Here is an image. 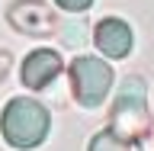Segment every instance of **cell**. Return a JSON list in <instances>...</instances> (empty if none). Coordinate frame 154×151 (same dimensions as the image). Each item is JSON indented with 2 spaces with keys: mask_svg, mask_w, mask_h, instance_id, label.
<instances>
[{
  "mask_svg": "<svg viewBox=\"0 0 154 151\" xmlns=\"http://www.w3.org/2000/svg\"><path fill=\"white\" fill-rule=\"evenodd\" d=\"M7 23L23 36H35L45 39L58 29V16L55 10L48 7L45 0H16L13 7L7 10Z\"/></svg>",
  "mask_w": 154,
  "mask_h": 151,
  "instance_id": "277c9868",
  "label": "cell"
},
{
  "mask_svg": "<svg viewBox=\"0 0 154 151\" xmlns=\"http://www.w3.org/2000/svg\"><path fill=\"white\" fill-rule=\"evenodd\" d=\"M93 45L100 48L103 58H125L132 52L135 39H132L128 23H122L119 16H106V19H100L96 29H93Z\"/></svg>",
  "mask_w": 154,
  "mask_h": 151,
  "instance_id": "8992f818",
  "label": "cell"
},
{
  "mask_svg": "<svg viewBox=\"0 0 154 151\" xmlns=\"http://www.w3.org/2000/svg\"><path fill=\"white\" fill-rule=\"evenodd\" d=\"M64 71V61L58 52L51 48H35V52H29L23 68H19V80L26 90H45L58 74Z\"/></svg>",
  "mask_w": 154,
  "mask_h": 151,
  "instance_id": "5b68a950",
  "label": "cell"
},
{
  "mask_svg": "<svg viewBox=\"0 0 154 151\" xmlns=\"http://www.w3.org/2000/svg\"><path fill=\"white\" fill-rule=\"evenodd\" d=\"M87 151H141V142H128V138H119L109 129H103L90 138Z\"/></svg>",
  "mask_w": 154,
  "mask_h": 151,
  "instance_id": "52a82bcc",
  "label": "cell"
},
{
  "mask_svg": "<svg viewBox=\"0 0 154 151\" xmlns=\"http://www.w3.org/2000/svg\"><path fill=\"white\" fill-rule=\"evenodd\" d=\"M61 10H67V13H84V10H90V3L93 0H55Z\"/></svg>",
  "mask_w": 154,
  "mask_h": 151,
  "instance_id": "ba28073f",
  "label": "cell"
},
{
  "mask_svg": "<svg viewBox=\"0 0 154 151\" xmlns=\"http://www.w3.org/2000/svg\"><path fill=\"white\" fill-rule=\"evenodd\" d=\"M10 64H13V58H10V52H0V80L10 74Z\"/></svg>",
  "mask_w": 154,
  "mask_h": 151,
  "instance_id": "9c48e42d",
  "label": "cell"
},
{
  "mask_svg": "<svg viewBox=\"0 0 154 151\" xmlns=\"http://www.w3.org/2000/svg\"><path fill=\"white\" fill-rule=\"evenodd\" d=\"M109 132L128 142H141L151 132V109H148V87L138 74H128L109 106Z\"/></svg>",
  "mask_w": 154,
  "mask_h": 151,
  "instance_id": "7a4b0ae2",
  "label": "cell"
},
{
  "mask_svg": "<svg viewBox=\"0 0 154 151\" xmlns=\"http://www.w3.org/2000/svg\"><path fill=\"white\" fill-rule=\"evenodd\" d=\"M48 129H51V116L32 96H13L0 113V132L10 148L19 151L38 148L48 138Z\"/></svg>",
  "mask_w": 154,
  "mask_h": 151,
  "instance_id": "6da1fadb",
  "label": "cell"
},
{
  "mask_svg": "<svg viewBox=\"0 0 154 151\" xmlns=\"http://www.w3.org/2000/svg\"><path fill=\"white\" fill-rule=\"evenodd\" d=\"M71 93L80 106H100L112 90V64L93 55H77L71 61Z\"/></svg>",
  "mask_w": 154,
  "mask_h": 151,
  "instance_id": "3957f363",
  "label": "cell"
}]
</instances>
